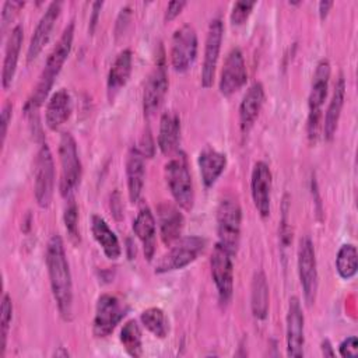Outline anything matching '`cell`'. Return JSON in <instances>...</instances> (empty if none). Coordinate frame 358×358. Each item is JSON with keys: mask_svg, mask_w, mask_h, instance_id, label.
I'll return each instance as SVG.
<instances>
[{"mask_svg": "<svg viewBox=\"0 0 358 358\" xmlns=\"http://www.w3.org/2000/svg\"><path fill=\"white\" fill-rule=\"evenodd\" d=\"M143 326L158 338H165L169 333V322L164 310L159 308H148L141 312Z\"/></svg>", "mask_w": 358, "mask_h": 358, "instance_id": "cell-32", "label": "cell"}, {"mask_svg": "<svg viewBox=\"0 0 358 358\" xmlns=\"http://www.w3.org/2000/svg\"><path fill=\"white\" fill-rule=\"evenodd\" d=\"M180 140V119L179 116L168 110L161 116L158 130V147L162 154H172L178 150Z\"/></svg>", "mask_w": 358, "mask_h": 358, "instance_id": "cell-27", "label": "cell"}, {"mask_svg": "<svg viewBox=\"0 0 358 358\" xmlns=\"http://www.w3.org/2000/svg\"><path fill=\"white\" fill-rule=\"evenodd\" d=\"M333 6H334L333 1H320V3H319V15H320L322 20H324V18L327 17L329 10H330Z\"/></svg>", "mask_w": 358, "mask_h": 358, "instance_id": "cell-41", "label": "cell"}, {"mask_svg": "<svg viewBox=\"0 0 358 358\" xmlns=\"http://www.w3.org/2000/svg\"><path fill=\"white\" fill-rule=\"evenodd\" d=\"M24 7V1H14V0H8L3 4V11H1V31L4 32L8 22H11V20L14 18L15 13Z\"/></svg>", "mask_w": 358, "mask_h": 358, "instance_id": "cell-37", "label": "cell"}, {"mask_svg": "<svg viewBox=\"0 0 358 358\" xmlns=\"http://www.w3.org/2000/svg\"><path fill=\"white\" fill-rule=\"evenodd\" d=\"M322 352H323V355L334 357V351H333V347H331L329 340H323L322 341Z\"/></svg>", "mask_w": 358, "mask_h": 358, "instance_id": "cell-43", "label": "cell"}, {"mask_svg": "<svg viewBox=\"0 0 358 358\" xmlns=\"http://www.w3.org/2000/svg\"><path fill=\"white\" fill-rule=\"evenodd\" d=\"M232 255L217 243L210 257L211 277L217 288L218 301L221 305H228L234 292V263Z\"/></svg>", "mask_w": 358, "mask_h": 358, "instance_id": "cell-9", "label": "cell"}, {"mask_svg": "<svg viewBox=\"0 0 358 358\" xmlns=\"http://www.w3.org/2000/svg\"><path fill=\"white\" fill-rule=\"evenodd\" d=\"M344 98H345V80L343 74L338 76L337 81L334 83V90L331 99L329 102L326 115H324V122H323V136L326 140H331L336 134L338 120L341 116L343 105H344Z\"/></svg>", "mask_w": 358, "mask_h": 358, "instance_id": "cell-25", "label": "cell"}, {"mask_svg": "<svg viewBox=\"0 0 358 358\" xmlns=\"http://www.w3.org/2000/svg\"><path fill=\"white\" fill-rule=\"evenodd\" d=\"M268 284L263 270L253 274L250 287V308L255 319L264 320L268 315Z\"/></svg>", "mask_w": 358, "mask_h": 358, "instance_id": "cell-30", "label": "cell"}, {"mask_svg": "<svg viewBox=\"0 0 358 358\" xmlns=\"http://www.w3.org/2000/svg\"><path fill=\"white\" fill-rule=\"evenodd\" d=\"M145 155L138 147H131L126 158V179L127 193L131 203H136L143 192L145 179Z\"/></svg>", "mask_w": 358, "mask_h": 358, "instance_id": "cell-21", "label": "cell"}, {"mask_svg": "<svg viewBox=\"0 0 358 358\" xmlns=\"http://www.w3.org/2000/svg\"><path fill=\"white\" fill-rule=\"evenodd\" d=\"M264 103V87L262 83H255L249 87L239 105V126L243 134L253 127L262 106Z\"/></svg>", "mask_w": 358, "mask_h": 358, "instance_id": "cell-20", "label": "cell"}, {"mask_svg": "<svg viewBox=\"0 0 358 358\" xmlns=\"http://www.w3.org/2000/svg\"><path fill=\"white\" fill-rule=\"evenodd\" d=\"M34 193L39 207H49L55 187V164L50 148L43 143L35 158L34 169Z\"/></svg>", "mask_w": 358, "mask_h": 358, "instance_id": "cell-8", "label": "cell"}, {"mask_svg": "<svg viewBox=\"0 0 358 358\" xmlns=\"http://www.w3.org/2000/svg\"><path fill=\"white\" fill-rule=\"evenodd\" d=\"M0 357L4 355V350H6V343H7V334H8V329L11 324V319H13V303H11V298L8 294H3L1 298V308H0Z\"/></svg>", "mask_w": 358, "mask_h": 358, "instance_id": "cell-34", "label": "cell"}, {"mask_svg": "<svg viewBox=\"0 0 358 358\" xmlns=\"http://www.w3.org/2000/svg\"><path fill=\"white\" fill-rule=\"evenodd\" d=\"M64 227H66V231L70 236V239L77 243L80 242V231H78V208H77V204L76 201L70 197L69 200V204L66 206V210H64Z\"/></svg>", "mask_w": 358, "mask_h": 358, "instance_id": "cell-35", "label": "cell"}, {"mask_svg": "<svg viewBox=\"0 0 358 358\" xmlns=\"http://www.w3.org/2000/svg\"><path fill=\"white\" fill-rule=\"evenodd\" d=\"M285 334L287 355L296 358L302 357L305 344V317L301 302L296 296H292L288 303Z\"/></svg>", "mask_w": 358, "mask_h": 358, "instance_id": "cell-17", "label": "cell"}, {"mask_svg": "<svg viewBox=\"0 0 358 358\" xmlns=\"http://www.w3.org/2000/svg\"><path fill=\"white\" fill-rule=\"evenodd\" d=\"M169 56L176 73H185L190 69L197 56V34L192 25L183 24L173 32Z\"/></svg>", "mask_w": 358, "mask_h": 358, "instance_id": "cell-11", "label": "cell"}, {"mask_svg": "<svg viewBox=\"0 0 358 358\" xmlns=\"http://www.w3.org/2000/svg\"><path fill=\"white\" fill-rule=\"evenodd\" d=\"M298 274L305 302L308 305L315 303L317 292V263L313 242L309 236H302L299 241Z\"/></svg>", "mask_w": 358, "mask_h": 358, "instance_id": "cell-12", "label": "cell"}, {"mask_svg": "<svg viewBox=\"0 0 358 358\" xmlns=\"http://www.w3.org/2000/svg\"><path fill=\"white\" fill-rule=\"evenodd\" d=\"M120 343L130 357H134V358L141 357L143 354L141 330L136 320L131 319L123 324L120 330Z\"/></svg>", "mask_w": 358, "mask_h": 358, "instance_id": "cell-33", "label": "cell"}, {"mask_svg": "<svg viewBox=\"0 0 358 358\" xmlns=\"http://www.w3.org/2000/svg\"><path fill=\"white\" fill-rule=\"evenodd\" d=\"M157 215H158V227H159L161 239L166 246H171L182 235L183 225H185L183 215H182L180 210L169 201H164L158 206Z\"/></svg>", "mask_w": 358, "mask_h": 358, "instance_id": "cell-19", "label": "cell"}, {"mask_svg": "<svg viewBox=\"0 0 358 358\" xmlns=\"http://www.w3.org/2000/svg\"><path fill=\"white\" fill-rule=\"evenodd\" d=\"M131 66H133V56L130 49L122 50L116 59L113 60L106 80V91L109 101H113L115 96L119 94V91L127 84L129 77L131 74Z\"/></svg>", "mask_w": 358, "mask_h": 358, "instance_id": "cell-22", "label": "cell"}, {"mask_svg": "<svg viewBox=\"0 0 358 358\" xmlns=\"http://www.w3.org/2000/svg\"><path fill=\"white\" fill-rule=\"evenodd\" d=\"M330 78V63L327 59H322L315 70L312 87L308 98L309 115H308V137L310 141H316L320 130L322 120V105L327 95Z\"/></svg>", "mask_w": 358, "mask_h": 358, "instance_id": "cell-6", "label": "cell"}, {"mask_svg": "<svg viewBox=\"0 0 358 358\" xmlns=\"http://www.w3.org/2000/svg\"><path fill=\"white\" fill-rule=\"evenodd\" d=\"M60 180L59 189L63 197L70 199L81 180V161L78 157L77 143L70 133H63L59 141Z\"/></svg>", "mask_w": 358, "mask_h": 358, "instance_id": "cell-5", "label": "cell"}, {"mask_svg": "<svg viewBox=\"0 0 358 358\" xmlns=\"http://www.w3.org/2000/svg\"><path fill=\"white\" fill-rule=\"evenodd\" d=\"M171 246L172 248L168 250V253H165L157 262V264H155L157 274L180 270V268L189 266L204 250L206 239L196 236V235L183 236V238H179Z\"/></svg>", "mask_w": 358, "mask_h": 358, "instance_id": "cell-7", "label": "cell"}, {"mask_svg": "<svg viewBox=\"0 0 358 358\" xmlns=\"http://www.w3.org/2000/svg\"><path fill=\"white\" fill-rule=\"evenodd\" d=\"M133 231L136 236L140 239V242L143 243L145 259L151 260L155 252L157 225H155V218L148 207L141 208L136 215L133 221Z\"/></svg>", "mask_w": 358, "mask_h": 358, "instance_id": "cell-24", "label": "cell"}, {"mask_svg": "<svg viewBox=\"0 0 358 358\" xmlns=\"http://www.w3.org/2000/svg\"><path fill=\"white\" fill-rule=\"evenodd\" d=\"M224 36V24L221 18H213L208 25L206 46H204V57L201 66V85L204 88H210L214 81L215 69L218 63V56L221 50V42Z\"/></svg>", "mask_w": 358, "mask_h": 358, "instance_id": "cell-13", "label": "cell"}, {"mask_svg": "<svg viewBox=\"0 0 358 358\" xmlns=\"http://www.w3.org/2000/svg\"><path fill=\"white\" fill-rule=\"evenodd\" d=\"M271 183L273 178L268 165L263 161H257L252 169L250 193L253 204L263 218L268 217L271 210Z\"/></svg>", "mask_w": 358, "mask_h": 358, "instance_id": "cell-15", "label": "cell"}, {"mask_svg": "<svg viewBox=\"0 0 358 358\" xmlns=\"http://www.w3.org/2000/svg\"><path fill=\"white\" fill-rule=\"evenodd\" d=\"M11 112H13V105L10 102H6L3 105V109H1V123H0V134H1V144L4 143L6 140V136H7V130H8V124H10V120H11Z\"/></svg>", "mask_w": 358, "mask_h": 358, "instance_id": "cell-39", "label": "cell"}, {"mask_svg": "<svg viewBox=\"0 0 358 358\" xmlns=\"http://www.w3.org/2000/svg\"><path fill=\"white\" fill-rule=\"evenodd\" d=\"M127 306L112 294H102L95 306V315L92 322V333L95 337L109 336L120 320L126 316Z\"/></svg>", "mask_w": 358, "mask_h": 358, "instance_id": "cell-10", "label": "cell"}, {"mask_svg": "<svg viewBox=\"0 0 358 358\" xmlns=\"http://www.w3.org/2000/svg\"><path fill=\"white\" fill-rule=\"evenodd\" d=\"M242 210L235 197H224L217 208V235L218 242L232 256L236 255L241 239Z\"/></svg>", "mask_w": 358, "mask_h": 358, "instance_id": "cell-3", "label": "cell"}, {"mask_svg": "<svg viewBox=\"0 0 358 358\" xmlns=\"http://www.w3.org/2000/svg\"><path fill=\"white\" fill-rule=\"evenodd\" d=\"M340 355L344 358H355L358 355V340L355 336H350L338 345Z\"/></svg>", "mask_w": 358, "mask_h": 358, "instance_id": "cell-38", "label": "cell"}, {"mask_svg": "<svg viewBox=\"0 0 358 358\" xmlns=\"http://www.w3.org/2000/svg\"><path fill=\"white\" fill-rule=\"evenodd\" d=\"M73 109L71 96L67 90L60 88L49 98L45 109V123L50 130H57L70 117Z\"/></svg>", "mask_w": 358, "mask_h": 358, "instance_id": "cell-23", "label": "cell"}, {"mask_svg": "<svg viewBox=\"0 0 358 358\" xmlns=\"http://www.w3.org/2000/svg\"><path fill=\"white\" fill-rule=\"evenodd\" d=\"M73 38H74V22L71 21L63 29L59 41L56 42L52 52L49 53L45 62V67L39 76V80L24 106L25 113H35L46 99L49 91L52 90L55 78L60 73L64 62L70 55V50L73 46Z\"/></svg>", "mask_w": 358, "mask_h": 358, "instance_id": "cell-2", "label": "cell"}, {"mask_svg": "<svg viewBox=\"0 0 358 358\" xmlns=\"http://www.w3.org/2000/svg\"><path fill=\"white\" fill-rule=\"evenodd\" d=\"M358 253L352 243H344L340 246L336 256V270L343 280H350L357 274Z\"/></svg>", "mask_w": 358, "mask_h": 358, "instance_id": "cell-31", "label": "cell"}, {"mask_svg": "<svg viewBox=\"0 0 358 358\" xmlns=\"http://www.w3.org/2000/svg\"><path fill=\"white\" fill-rule=\"evenodd\" d=\"M168 91V74L164 63V57H159L155 67L150 73L144 92H143V109L147 116L155 113L164 102Z\"/></svg>", "mask_w": 358, "mask_h": 358, "instance_id": "cell-16", "label": "cell"}, {"mask_svg": "<svg viewBox=\"0 0 358 358\" xmlns=\"http://www.w3.org/2000/svg\"><path fill=\"white\" fill-rule=\"evenodd\" d=\"M24 39V29L21 25H15L8 36L7 46H6V53H4V60H3V71H1V84L3 88L7 90L14 78L17 63H18V56L21 50Z\"/></svg>", "mask_w": 358, "mask_h": 358, "instance_id": "cell-26", "label": "cell"}, {"mask_svg": "<svg viewBox=\"0 0 358 358\" xmlns=\"http://www.w3.org/2000/svg\"><path fill=\"white\" fill-rule=\"evenodd\" d=\"M45 260L57 310L60 316L69 322L73 315V281L64 245L59 235H53L49 239Z\"/></svg>", "mask_w": 358, "mask_h": 358, "instance_id": "cell-1", "label": "cell"}, {"mask_svg": "<svg viewBox=\"0 0 358 358\" xmlns=\"http://www.w3.org/2000/svg\"><path fill=\"white\" fill-rule=\"evenodd\" d=\"M62 11V3L60 1H52L46 11L42 14L41 20L36 24V28L31 36L28 50H27V60L32 62L38 57V55L42 52L43 46L48 43L50 38V32L55 27V22L57 21Z\"/></svg>", "mask_w": 358, "mask_h": 358, "instance_id": "cell-18", "label": "cell"}, {"mask_svg": "<svg viewBox=\"0 0 358 358\" xmlns=\"http://www.w3.org/2000/svg\"><path fill=\"white\" fill-rule=\"evenodd\" d=\"M102 7V1H95L92 4V18H91V31L94 29L95 24H96V18H98V14H99V10Z\"/></svg>", "mask_w": 358, "mask_h": 358, "instance_id": "cell-42", "label": "cell"}, {"mask_svg": "<svg viewBox=\"0 0 358 358\" xmlns=\"http://www.w3.org/2000/svg\"><path fill=\"white\" fill-rule=\"evenodd\" d=\"M225 166H227L225 154L214 148L207 147L199 154L200 175L206 187H211L217 182V179L224 172Z\"/></svg>", "mask_w": 358, "mask_h": 358, "instance_id": "cell-28", "label": "cell"}, {"mask_svg": "<svg viewBox=\"0 0 358 358\" xmlns=\"http://www.w3.org/2000/svg\"><path fill=\"white\" fill-rule=\"evenodd\" d=\"M165 179L175 203L183 210H192L194 190L187 159L183 152L176 154L165 165Z\"/></svg>", "mask_w": 358, "mask_h": 358, "instance_id": "cell-4", "label": "cell"}, {"mask_svg": "<svg viewBox=\"0 0 358 358\" xmlns=\"http://www.w3.org/2000/svg\"><path fill=\"white\" fill-rule=\"evenodd\" d=\"M91 231L96 243L103 250L105 256L110 260H115L120 256L122 248L116 234L109 228L106 221L99 215L91 217Z\"/></svg>", "mask_w": 358, "mask_h": 358, "instance_id": "cell-29", "label": "cell"}, {"mask_svg": "<svg viewBox=\"0 0 358 358\" xmlns=\"http://www.w3.org/2000/svg\"><path fill=\"white\" fill-rule=\"evenodd\" d=\"M185 6H186V1H171L165 11V17H164L165 21H172L173 18H176Z\"/></svg>", "mask_w": 358, "mask_h": 358, "instance_id": "cell-40", "label": "cell"}, {"mask_svg": "<svg viewBox=\"0 0 358 358\" xmlns=\"http://www.w3.org/2000/svg\"><path fill=\"white\" fill-rule=\"evenodd\" d=\"M256 1H236L231 11V22L234 25H242L250 15Z\"/></svg>", "mask_w": 358, "mask_h": 358, "instance_id": "cell-36", "label": "cell"}, {"mask_svg": "<svg viewBox=\"0 0 358 358\" xmlns=\"http://www.w3.org/2000/svg\"><path fill=\"white\" fill-rule=\"evenodd\" d=\"M248 80V71L242 50L232 48L225 57L221 76H220V92L224 96H229L241 90Z\"/></svg>", "mask_w": 358, "mask_h": 358, "instance_id": "cell-14", "label": "cell"}]
</instances>
